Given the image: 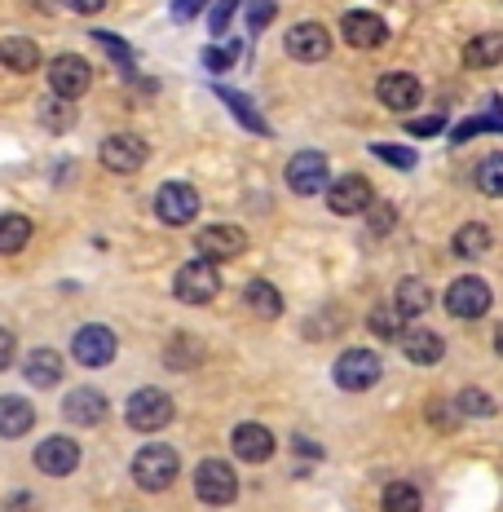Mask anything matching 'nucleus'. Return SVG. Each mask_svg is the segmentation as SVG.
<instances>
[{
  "label": "nucleus",
  "instance_id": "423d86ee",
  "mask_svg": "<svg viewBox=\"0 0 503 512\" xmlns=\"http://www.w3.org/2000/svg\"><path fill=\"white\" fill-rule=\"evenodd\" d=\"M155 217L164 221V226H190V221L199 217V190L186 186V181H168V186H159L155 195Z\"/></svg>",
  "mask_w": 503,
  "mask_h": 512
},
{
  "label": "nucleus",
  "instance_id": "7c9ffc66",
  "mask_svg": "<svg viewBox=\"0 0 503 512\" xmlns=\"http://www.w3.org/2000/svg\"><path fill=\"white\" fill-rule=\"evenodd\" d=\"M217 98H221V102H226V106H230V111H234V115H239V120H243V124H248V128H252V133H265V120H261V115H256V106H252L248 98H243V93H230V89H226V84H217Z\"/></svg>",
  "mask_w": 503,
  "mask_h": 512
},
{
  "label": "nucleus",
  "instance_id": "c756f323",
  "mask_svg": "<svg viewBox=\"0 0 503 512\" xmlns=\"http://www.w3.org/2000/svg\"><path fill=\"white\" fill-rule=\"evenodd\" d=\"M428 305H433V296H428V287H424L420 279H402V283H398V314H402V318L424 314Z\"/></svg>",
  "mask_w": 503,
  "mask_h": 512
},
{
  "label": "nucleus",
  "instance_id": "72a5a7b5",
  "mask_svg": "<svg viewBox=\"0 0 503 512\" xmlns=\"http://www.w3.org/2000/svg\"><path fill=\"white\" fill-rule=\"evenodd\" d=\"M459 411L464 415H495V402H490L481 389H464L459 393Z\"/></svg>",
  "mask_w": 503,
  "mask_h": 512
},
{
  "label": "nucleus",
  "instance_id": "f704fd0d",
  "mask_svg": "<svg viewBox=\"0 0 503 512\" xmlns=\"http://www.w3.org/2000/svg\"><path fill=\"white\" fill-rule=\"evenodd\" d=\"M203 62H208V71H230L234 62H239V45H234V40H230V45L208 49V53H203Z\"/></svg>",
  "mask_w": 503,
  "mask_h": 512
},
{
  "label": "nucleus",
  "instance_id": "b1692460",
  "mask_svg": "<svg viewBox=\"0 0 503 512\" xmlns=\"http://www.w3.org/2000/svg\"><path fill=\"white\" fill-rule=\"evenodd\" d=\"M464 62L468 67H477V71L499 67L503 62V31H481V36H473L468 40V49H464Z\"/></svg>",
  "mask_w": 503,
  "mask_h": 512
},
{
  "label": "nucleus",
  "instance_id": "473e14b6",
  "mask_svg": "<svg viewBox=\"0 0 503 512\" xmlns=\"http://www.w3.org/2000/svg\"><path fill=\"white\" fill-rule=\"evenodd\" d=\"M274 14H278V0H248V23L252 31H265L274 23Z\"/></svg>",
  "mask_w": 503,
  "mask_h": 512
},
{
  "label": "nucleus",
  "instance_id": "6e6552de",
  "mask_svg": "<svg viewBox=\"0 0 503 512\" xmlns=\"http://www.w3.org/2000/svg\"><path fill=\"white\" fill-rule=\"evenodd\" d=\"M102 168H111V173H137V168L151 159V146H146V137H137V133H111L102 142Z\"/></svg>",
  "mask_w": 503,
  "mask_h": 512
},
{
  "label": "nucleus",
  "instance_id": "2eb2a0df",
  "mask_svg": "<svg viewBox=\"0 0 503 512\" xmlns=\"http://www.w3.org/2000/svg\"><path fill=\"white\" fill-rule=\"evenodd\" d=\"M446 309L455 318H481L490 309V287L481 279H455L451 292H446Z\"/></svg>",
  "mask_w": 503,
  "mask_h": 512
},
{
  "label": "nucleus",
  "instance_id": "9d476101",
  "mask_svg": "<svg viewBox=\"0 0 503 512\" xmlns=\"http://www.w3.org/2000/svg\"><path fill=\"white\" fill-rule=\"evenodd\" d=\"M195 243H199V256L212 261V265L234 261V256L248 252V234H243L239 226H203Z\"/></svg>",
  "mask_w": 503,
  "mask_h": 512
},
{
  "label": "nucleus",
  "instance_id": "f8f14e48",
  "mask_svg": "<svg viewBox=\"0 0 503 512\" xmlns=\"http://www.w3.org/2000/svg\"><path fill=\"white\" fill-rule=\"evenodd\" d=\"M287 186L296 190V195H318V190L331 186V173H327V159L318 151H301L287 164Z\"/></svg>",
  "mask_w": 503,
  "mask_h": 512
},
{
  "label": "nucleus",
  "instance_id": "aec40b11",
  "mask_svg": "<svg viewBox=\"0 0 503 512\" xmlns=\"http://www.w3.org/2000/svg\"><path fill=\"white\" fill-rule=\"evenodd\" d=\"M402 354L406 362H415V367H433V362H442V336L428 332V327H406L402 336Z\"/></svg>",
  "mask_w": 503,
  "mask_h": 512
},
{
  "label": "nucleus",
  "instance_id": "a878e982",
  "mask_svg": "<svg viewBox=\"0 0 503 512\" xmlns=\"http://www.w3.org/2000/svg\"><path fill=\"white\" fill-rule=\"evenodd\" d=\"M27 239H31V221L23 212H5V217H0V256L23 252Z\"/></svg>",
  "mask_w": 503,
  "mask_h": 512
},
{
  "label": "nucleus",
  "instance_id": "c03bdc74",
  "mask_svg": "<svg viewBox=\"0 0 503 512\" xmlns=\"http://www.w3.org/2000/svg\"><path fill=\"white\" fill-rule=\"evenodd\" d=\"M67 9H76V14H98V9H106V0H67Z\"/></svg>",
  "mask_w": 503,
  "mask_h": 512
},
{
  "label": "nucleus",
  "instance_id": "5701e85b",
  "mask_svg": "<svg viewBox=\"0 0 503 512\" xmlns=\"http://www.w3.org/2000/svg\"><path fill=\"white\" fill-rule=\"evenodd\" d=\"M0 67L27 76V71L40 67V45H36V40H27V36H5V40H0Z\"/></svg>",
  "mask_w": 503,
  "mask_h": 512
},
{
  "label": "nucleus",
  "instance_id": "9b49d317",
  "mask_svg": "<svg viewBox=\"0 0 503 512\" xmlns=\"http://www.w3.org/2000/svg\"><path fill=\"white\" fill-rule=\"evenodd\" d=\"M340 36H345V45H353V49H380L384 40H389V27H384V18L371 14V9H349V14L340 18Z\"/></svg>",
  "mask_w": 503,
  "mask_h": 512
},
{
  "label": "nucleus",
  "instance_id": "412c9836",
  "mask_svg": "<svg viewBox=\"0 0 503 512\" xmlns=\"http://www.w3.org/2000/svg\"><path fill=\"white\" fill-rule=\"evenodd\" d=\"M31 424H36V407H31L27 398H18V393H5L0 398V437H23L31 433Z\"/></svg>",
  "mask_w": 503,
  "mask_h": 512
},
{
  "label": "nucleus",
  "instance_id": "4468645a",
  "mask_svg": "<svg viewBox=\"0 0 503 512\" xmlns=\"http://www.w3.org/2000/svg\"><path fill=\"white\" fill-rule=\"evenodd\" d=\"M283 45L296 62H323L331 53V36H327V27H318V23H296L287 31Z\"/></svg>",
  "mask_w": 503,
  "mask_h": 512
},
{
  "label": "nucleus",
  "instance_id": "ea45409f",
  "mask_svg": "<svg viewBox=\"0 0 503 512\" xmlns=\"http://www.w3.org/2000/svg\"><path fill=\"white\" fill-rule=\"evenodd\" d=\"M486 128H503V115L495 111V115H486V120H468V124L459 128L455 137H459V142H464V137H473V133H486Z\"/></svg>",
  "mask_w": 503,
  "mask_h": 512
},
{
  "label": "nucleus",
  "instance_id": "4c0bfd02",
  "mask_svg": "<svg viewBox=\"0 0 503 512\" xmlns=\"http://www.w3.org/2000/svg\"><path fill=\"white\" fill-rule=\"evenodd\" d=\"M371 332H376L380 340H393V336H398V314H389V309H376V314H371Z\"/></svg>",
  "mask_w": 503,
  "mask_h": 512
},
{
  "label": "nucleus",
  "instance_id": "20e7f679",
  "mask_svg": "<svg viewBox=\"0 0 503 512\" xmlns=\"http://www.w3.org/2000/svg\"><path fill=\"white\" fill-rule=\"evenodd\" d=\"M89 84H93V67L80 58V53H62V58L49 62V89H53V98L76 102V98L89 93Z\"/></svg>",
  "mask_w": 503,
  "mask_h": 512
},
{
  "label": "nucleus",
  "instance_id": "0eeeda50",
  "mask_svg": "<svg viewBox=\"0 0 503 512\" xmlns=\"http://www.w3.org/2000/svg\"><path fill=\"white\" fill-rule=\"evenodd\" d=\"M336 384L340 389H349V393H362V389H371V384H380L384 376V367H380V358L371 354V349H345V354L336 358Z\"/></svg>",
  "mask_w": 503,
  "mask_h": 512
},
{
  "label": "nucleus",
  "instance_id": "39448f33",
  "mask_svg": "<svg viewBox=\"0 0 503 512\" xmlns=\"http://www.w3.org/2000/svg\"><path fill=\"white\" fill-rule=\"evenodd\" d=\"M124 415L137 433H159V429H168V420H173V398H168L164 389H137L133 398H128Z\"/></svg>",
  "mask_w": 503,
  "mask_h": 512
},
{
  "label": "nucleus",
  "instance_id": "a211bd4d",
  "mask_svg": "<svg viewBox=\"0 0 503 512\" xmlns=\"http://www.w3.org/2000/svg\"><path fill=\"white\" fill-rule=\"evenodd\" d=\"M376 93H380V102L389 106V111H415L420 106V80L415 76H406V71H389V76H380V84H376Z\"/></svg>",
  "mask_w": 503,
  "mask_h": 512
},
{
  "label": "nucleus",
  "instance_id": "c85d7f7f",
  "mask_svg": "<svg viewBox=\"0 0 503 512\" xmlns=\"http://www.w3.org/2000/svg\"><path fill=\"white\" fill-rule=\"evenodd\" d=\"M473 181H477V190L486 199H503V155H486V159H481Z\"/></svg>",
  "mask_w": 503,
  "mask_h": 512
},
{
  "label": "nucleus",
  "instance_id": "393cba45",
  "mask_svg": "<svg viewBox=\"0 0 503 512\" xmlns=\"http://www.w3.org/2000/svg\"><path fill=\"white\" fill-rule=\"evenodd\" d=\"M248 309L256 318H265V323H274V318H283V296H278V287L274 283H265V279H252L248 283Z\"/></svg>",
  "mask_w": 503,
  "mask_h": 512
},
{
  "label": "nucleus",
  "instance_id": "a18cd8bd",
  "mask_svg": "<svg viewBox=\"0 0 503 512\" xmlns=\"http://www.w3.org/2000/svg\"><path fill=\"white\" fill-rule=\"evenodd\" d=\"M411 133H420V137L442 133V115H437V120H415V124H411Z\"/></svg>",
  "mask_w": 503,
  "mask_h": 512
},
{
  "label": "nucleus",
  "instance_id": "79ce46f5",
  "mask_svg": "<svg viewBox=\"0 0 503 512\" xmlns=\"http://www.w3.org/2000/svg\"><path fill=\"white\" fill-rule=\"evenodd\" d=\"M199 9H203V0H177V5H173V18H177V23H190Z\"/></svg>",
  "mask_w": 503,
  "mask_h": 512
},
{
  "label": "nucleus",
  "instance_id": "a19ab883",
  "mask_svg": "<svg viewBox=\"0 0 503 512\" xmlns=\"http://www.w3.org/2000/svg\"><path fill=\"white\" fill-rule=\"evenodd\" d=\"M14 354H18V340H14V332L9 327H0V371L14 362Z\"/></svg>",
  "mask_w": 503,
  "mask_h": 512
},
{
  "label": "nucleus",
  "instance_id": "e433bc0d",
  "mask_svg": "<svg viewBox=\"0 0 503 512\" xmlns=\"http://www.w3.org/2000/svg\"><path fill=\"white\" fill-rule=\"evenodd\" d=\"M384 164H393V168H415V151H402V146H389V142H380V146H371Z\"/></svg>",
  "mask_w": 503,
  "mask_h": 512
},
{
  "label": "nucleus",
  "instance_id": "c9c22d12",
  "mask_svg": "<svg viewBox=\"0 0 503 512\" xmlns=\"http://www.w3.org/2000/svg\"><path fill=\"white\" fill-rule=\"evenodd\" d=\"M45 124L53 128V133H62V128L76 124V111H71V106L58 98V102H49V106H45Z\"/></svg>",
  "mask_w": 503,
  "mask_h": 512
},
{
  "label": "nucleus",
  "instance_id": "58836bf2",
  "mask_svg": "<svg viewBox=\"0 0 503 512\" xmlns=\"http://www.w3.org/2000/svg\"><path fill=\"white\" fill-rule=\"evenodd\" d=\"M239 9V0H217V9H212V18H208V27H212V36H221V31L230 27V14Z\"/></svg>",
  "mask_w": 503,
  "mask_h": 512
},
{
  "label": "nucleus",
  "instance_id": "dca6fc26",
  "mask_svg": "<svg viewBox=\"0 0 503 512\" xmlns=\"http://www.w3.org/2000/svg\"><path fill=\"white\" fill-rule=\"evenodd\" d=\"M367 204H371V181L358 177V173L340 177L336 186L327 190V208L336 212V217H353V212H362Z\"/></svg>",
  "mask_w": 503,
  "mask_h": 512
},
{
  "label": "nucleus",
  "instance_id": "7ed1b4c3",
  "mask_svg": "<svg viewBox=\"0 0 503 512\" xmlns=\"http://www.w3.org/2000/svg\"><path fill=\"white\" fill-rule=\"evenodd\" d=\"M195 495L208 508H226L239 495V477H234V468L226 460H203L195 468Z\"/></svg>",
  "mask_w": 503,
  "mask_h": 512
},
{
  "label": "nucleus",
  "instance_id": "ddd939ff",
  "mask_svg": "<svg viewBox=\"0 0 503 512\" xmlns=\"http://www.w3.org/2000/svg\"><path fill=\"white\" fill-rule=\"evenodd\" d=\"M36 468L45 477H71L80 468V446L71 437H45L36 446Z\"/></svg>",
  "mask_w": 503,
  "mask_h": 512
},
{
  "label": "nucleus",
  "instance_id": "49530a36",
  "mask_svg": "<svg viewBox=\"0 0 503 512\" xmlns=\"http://www.w3.org/2000/svg\"><path fill=\"white\" fill-rule=\"evenodd\" d=\"M9 512H31V495H14L9 499Z\"/></svg>",
  "mask_w": 503,
  "mask_h": 512
},
{
  "label": "nucleus",
  "instance_id": "f03ea898",
  "mask_svg": "<svg viewBox=\"0 0 503 512\" xmlns=\"http://www.w3.org/2000/svg\"><path fill=\"white\" fill-rule=\"evenodd\" d=\"M173 292L181 305H212L221 292V274L212 261H203V256H195L190 265H181L177 279H173Z\"/></svg>",
  "mask_w": 503,
  "mask_h": 512
},
{
  "label": "nucleus",
  "instance_id": "6ab92c4d",
  "mask_svg": "<svg viewBox=\"0 0 503 512\" xmlns=\"http://www.w3.org/2000/svg\"><path fill=\"white\" fill-rule=\"evenodd\" d=\"M230 442H234V455L248 464H265L274 455V433L265 429V424H239V429L230 433Z\"/></svg>",
  "mask_w": 503,
  "mask_h": 512
},
{
  "label": "nucleus",
  "instance_id": "de8ad7c7",
  "mask_svg": "<svg viewBox=\"0 0 503 512\" xmlns=\"http://www.w3.org/2000/svg\"><path fill=\"white\" fill-rule=\"evenodd\" d=\"M495 354H499V358H503V323H499V327H495Z\"/></svg>",
  "mask_w": 503,
  "mask_h": 512
},
{
  "label": "nucleus",
  "instance_id": "2f4dec72",
  "mask_svg": "<svg viewBox=\"0 0 503 512\" xmlns=\"http://www.w3.org/2000/svg\"><path fill=\"white\" fill-rule=\"evenodd\" d=\"M362 212H367V226L376 230V234H389V230H393V221H398L393 204H376V199H371V204L362 208Z\"/></svg>",
  "mask_w": 503,
  "mask_h": 512
},
{
  "label": "nucleus",
  "instance_id": "f257e3e1",
  "mask_svg": "<svg viewBox=\"0 0 503 512\" xmlns=\"http://www.w3.org/2000/svg\"><path fill=\"white\" fill-rule=\"evenodd\" d=\"M177 473H181V460H177L173 446H164V442H151L133 455V482L142 490H151V495L173 486Z\"/></svg>",
  "mask_w": 503,
  "mask_h": 512
},
{
  "label": "nucleus",
  "instance_id": "1a4fd4ad",
  "mask_svg": "<svg viewBox=\"0 0 503 512\" xmlns=\"http://www.w3.org/2000/svg\"><path fill=\"white\" fill-rule=\"evenodd\" d=\"M71 354H76L80 367H111L115 358V332L102 323H89L80 327L76 340H71Z\"/></svg>",
  "mask_w": 503,
  "mask_h": 512
},
{
  "label": "nucleus",
  "instance_id": "cd10ccee",
  "mask_svg": "<svg viewBox=\"0 0 503 512\" xmlns=\"http://www.w3.org/2000/svg\"><path fill=\"white\" fill-rule=\"evenodd\" d=\"M380 508L384 512H424V499H420V486L411 482H389L380 495Z\"/></svg>",
  "mask_w": 503,
  "mask_h": 512
},
{
  "label": "nucleus",
  "instance_id": "4be33fe9",
  "mask_svg": "<svg viewBox=\"0 0 503 512\" xmlns=\"http://www.w3.org/2000/svg\"><path fill=\"white\" fill-rule=\"evenodd\" d=\"M23 376H27V384H36V389H53V384L62 380V354L58 349H31L23 362Z\"/></svg>",
  "mask_w": 503,
  "mask_h": 512
},
{
  "label": "nucleus",
  "instance_id": "f3484780",
  "mask_svg": "<svg viewBox=\"0 0 503 512\" xmlns=\"http://www.w3.org/2000/svg\"><path fill=\"white\" fill-rule=\"evenodd\" d=\"M106 393L102 389H71L67 402H62V415H67L71 424H80V429H93V424L106 420Z\"/></svg>",
  "mask_w": 503,
  "mask_h": 512
},
{
  "label": "nucleus",
  "instance_id": "37998d69",
  "mask_svg": "<svg viewBox=\"0 0 503 512\" xmlns=\"http://www.w3.org/2000/svg\"><path fill=\"white\" fill-rule=\"evenodd\" d=\"M98 45H106L111 58H124L128 62V45H124V40H115V36H106V31H98Z\"/></svg>",
  "mask_w": 503,
  "mask_h": 512
},
{
  "label": "nucleus",
  "instance_id": "bb28decb",
  "mask_svg": "<svg viewBox=\"0 0 503 512\" xmlns=\"http://www.w3.org/2000/svg\"><path fill=\"white\" fill-rule=\"evenodd\" d=\"M486 248H490V230L481 226V221H468V226L451 239V252L459 256V261H477Z\"/></svg>",
  "mask_w": 503,
  "mask_h": 512
}]
</instances>
